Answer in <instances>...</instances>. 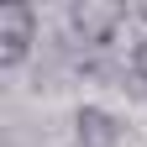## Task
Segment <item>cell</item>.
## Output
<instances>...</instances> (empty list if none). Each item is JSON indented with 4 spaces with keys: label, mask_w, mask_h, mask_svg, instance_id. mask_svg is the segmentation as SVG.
<instances>
[{
    "label": "cell",
    "mask_w": 147,
    "mask_h": 147,
    "mask_svg": "<svg viewBox=\"0 0 147 147\" xmlns=\"http://www.w3.org/2000/svg\"><path fill=\"white\" fill-rule=\"evenodd\" d=\"M121 26H126V5H116V0H74L68 5V32L84 47H110Z\"/></svg>",
    "instance_id": "cell-1"
},
{
    "label": "cell",
    "mask_w": 147,
    "mask_h": 147,
    "mask_svg": "<svg viewBox=\"0 0 147 147\" xmlns=\"http://www.w3.org/2000/svg\"><path fill=\"white\" fill-rule=\"evenodd\" d=\"M37 37H42V26H37V11L32 5H0V68H21L32 58Z\"/></svg>",
    "instance_id": "cell-2"
},
{
    "label": "cell",
    "mask_w": 147,
    "mask_h": 147,
    "mask_svg": "<svg viewBox=\"0 0 147 147\" xmlns=\"http://www.w3.org/2000/svg\"><path fill=\"white\" fill-rule=\"evenodd\" d=\"M121 142H126V126L105 105H79V116H74V147H121Z\"/></svg>",
    "instance_id": "cell-3"
},
{
    "label": "cell",
    "mask_w": 147,
    "mask_h": 147,
    "mask_svg": "<svg viewBox=\"0 0 147 147\" xmlns=\"http://www.w3.org/2000/svg\"><path fill=\"white\" fill-rule=\"evenodd\" d=\"M131 74H137V79L147 84V32H142L137 42H131Z\"/></svg>",
    "instance_id": "cell-4"
},
{
    "label": "cell",
    "mask_w": 147,
    "mask_h": 147,
    "mask_svg": "<svg viewBox=\"0 0 147 147\" xmlns=\"http://www.w3.org/2000/svg\"><path fill=\"white\" fill-rule=\"evenodd\" d=\"M137 21H142V32H147V0H142V5H137Z\"/></svg>",
    "instance_id": "cell-5"
}]
</instances>
